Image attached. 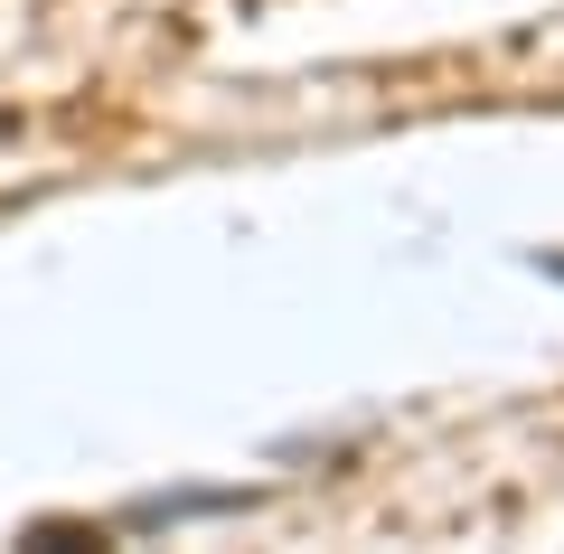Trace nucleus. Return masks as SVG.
<instances>
[{
  "label": "nucleus",
  "instance_id": "f257e3e1",
  "mask_svg": "<svg viewBox=\"0 0 564 554\" xmlns=\"http://www.w3.org/2000/svg\"><path fill=\"white\" fill-rule=\"evenodd\" d=\"M545 273H555V282H564V254H545Z\"/></svg>",
  "mask_w": 564,
  "mask_h": 554
}]
</instances>
